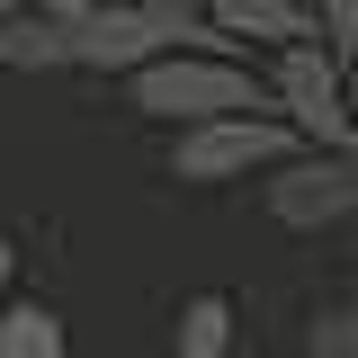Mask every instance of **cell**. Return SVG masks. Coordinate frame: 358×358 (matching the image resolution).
Instances as JSON below:
<instances>
[{
    "label": "cell",
    "mask_w": 358,
    "mask_h": 358,
    "mask_svg": "<svg viewBox=\"0 0 358 358\" xmlns=\"http://www.w3.org/2000/svg\"><path fill=\"white\" fill-rule=\"evenodd\" d=\"M126 108L152 117V126H197V117H224V108H268V81H260V54H152L126 72Z\"/></svg>",
    "instance_id": "obj_1"
},
{
    "label": "cell",
    "mask_w": 358,
    "mask_h": 358,
    "mask_svg": "<svg viewBox=\"0 0 358 358\" xmlns=\"http://www.w3.org/2000/svg\"><path fill=\"white\" fill-rule=\"evenodd\" d=\"M260 81H268V108L296 126V143H322V152H358V108H350V81H341V54L322 36H287L260 54Z\"/></svg>",
    "instance_id": "obj_2"
},
{
    "label": "cell",
    "mask_w": 358,
    "mask_h": 358,
    "mask_svg": "<svg viewBox=\"0 0 358 358\" xmlns=\"http://www.w3.org/2000/svg\"><path fill=\"white\" fill-rule=\"evenodd\" d=\"M278 152H296V126L278 108H224L197 126H171V179L179 188H233V179H260Z\"/></svg>",
    "instance_id": "obj_3"
},
{
    "label": "cell",
    "mask_w": 358,
    "mask_h": 358,
    "mask_svg": "<svg viewBox=\"0 0 358 358\" xmlns=\"http://www.w3.org/2000/svg\"><path fill=\"white\" fill-rule=\"evenodd\" d=\"M260 206L287 233H341L358 215V152H322V143H296L260 171Z\"/></svg>",
    "instance_id": "obj_4"
},
{
    "label": "cell",
    "mask_w": 358,
    "mask_h": 358,
    "mask_svg": "<svg viewBox=\"0 0 358 358\" xmlns=\"http://www.w3.org/2000/svg\"><path fill=\"white\" fill-rule=\"evenodd\" d=\"M0 72H72V18H54V9H9L0 18Z\"/></svg>",
    "instance_id": "obj_5"
},
{
    "label": "cell",
    "mask_w": 358,
    "mask_h": 358,
    "mask_svg": "<svg viewBox=\"0 0 358 358\" xmlns=\"http://www.w3.org/2000/svg\"><path fill=\"white\" fill-rule=\"evenodd\" d=\"M206 18H215L242 54H268V45H287V36H313L305 0H206Z\"/></svg>",
    "instance_id": "obj_6"
},
{
    "label": "cell",
    "mask_w": 358,
    "mask_h": 358,
    "mask_svg": "<svg viewBox=\"0 0 358 358\" xmlns=\"http://www.w3.org/2000/svg\"><path fill=\"white\" fill-rule=\"evenodd\" d=\"M233 341H242V313H233V296H188L171 322V358H233Z\"/></svg>",
    "instance_id": "obj_7"
},
{
    "label": "cell",
    "mask_w": 358,
    "mask_h": 358,
    "mask_svg": "<svg viewBox=\"0 0 358 358\" xmlns=\"http://www.w3.org/2000/svg\"><path fill=\"white\" fill-rule=\"evenodd\" d=\"M0 358H72L63 313L36 305V296H9V305H0Z\"/></svg>",
    "instance_id": "obj_8"
},
{
    "label": "cell",
    "mask_w": 358,
    "mask_h": 358,
    "mask_svg": "<svg viewBox=\"0 0 358 358\" xmlns=\"http://www.w3.org/2000/svg\"><path fill=\"white\" fill-rule=\"evenodd\" d=\"M305 358H358V287H350V296H331V305H313Z\"/></svg>",
    "instance_id": "obj_9"
},
{
    "label": "cell",
    "mask_w": 358,
    "mask_h": 358,
    "mask_svg": "<svg viewBox=\"0 0 358 358\" xmlns=\"http://www.w3.org/2000/svg\"><path fill=\"white\" fill-rule=\"evenodd\" d=\"M305 18H313V36L331 45V54L358 45V0H305Z\"/></svg>",
    "instance_id": "obj_10"
},
{
    "label": "cell",
    "mask_w": 358,
    "mask_h": 358,
    "mask_svg": "<svg viewBox=\"0 0 358 358\" xmlns=\"http://www.w3.org/2000/svg\"><path fill=\"white\" fill-rule=\"evenodd\" d=\"M18 296V242H9V224H0V305Z\"/></svg>",
    "instance_id": "obj_11"
},
{
    "label": "cell",
    "mask_w": 358,
    "mask_h": 358,
    "mask_svg": "<svg viewBox=\"0 0 358 358\" xmlns=\"http://www.w3.org/2000/svg\"><path fill=\"white\" fill-rule=\"evenodd\" d=\"M27 9H54V18H81V9H99V0H27Z\"/></svg>",
    "instance_id": "obj_12"
},
{
    "label": "cell",
    "mask_w": 358,
    "mask_h": 358,
    "mask_svg": "<svg viewBox=\"0 0 358 358\" xmlns=\"http://www.w3.org/2000/svg\"><path fill=\"white\" fill-rule=\"evenodd\" d=\"M341 81H350V108H358V45L341 54Z\"/></svg>",
    "instance_id": "obj_13"
},
{
    "label": "cell",
    "mask_w": 358,
    "mask_h": 358,
    "mask_svg": "<svg viewBox=\"0 0 358 358\" xmlns=\"http://www.w3.org/2000/svg\"><path fill=\"white\" fill-rule=\"evenodd\" d=\"M341 233H350V260H358V215H350V224H341Z\"/></svg>",
    "instance_id": "obj_14"
},
{
    "label": "cell",
    "mask_w": 358,
    "mask_h": 358,
    "mask_svg": "<svg viewBox=\"0 0 358 358\" xmlns=\"http://www.w3.org/2000/svg\"><path fill=\"white\" fill-rule=\"evenodd\" d=\"M162 9H206V0H162Z\"/></svg>",
    "instance_id": "obj_15"
},
{
    "label": "cell",
    "mask_w": 358,
    "mask_h": 358,
    "mask_svg": "<svg viewBox=\"0 0 358 358\" xmlns=\"http://www.w3.org/2000/svg\"><path fill=\"white\" fill-rule=\"evenodd\" d=\"M233 358H260V350H242V341H233Z\"/></svg>",
    "instance_id": "obj_16"
},
{
    "label": "cell",
    "mask_w": 358,
    "mask_h": 358,
    "mask_svg": "<svg viewBox=\"0 0 358 358\" xmlns=\"http://www.w3.org/2000/svg\"><path fill=\"white\" fill-rule=\"evenodd\" d=\"M0 99H9V72H0Z\"/></svg>",
    "instance_id": "obj_17"
}]
</instances>
